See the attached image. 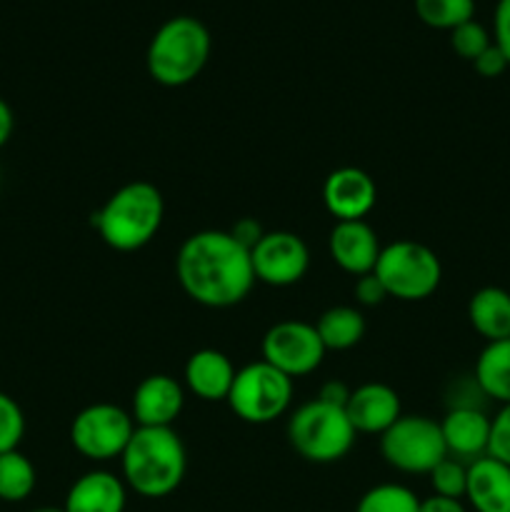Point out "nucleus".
Returning a JSON list of instances; mask_svg holds the SVG:
<instances>
[{
  "instance_id": "28",
  "label": "nucleus",
  "mask_w": 510,
  "mask_h": 512,
  "mask_svg": "<svg viewBox=\"0 0 510 512\" xmlns=\"http://www.w3.org/2000/svg\"><path fill=\"white\" fill-rule=\"evenodd\" d=\"M25 435V415L8 393H0V455L18 450Z\"/></svg>"
},
{
  "instance_id": "16",
  "label": "nucleus",
  "mask_w": 510,
  "mask_h": 512,
  "mask_svg": "<svg viewBox=\"0 0 510 512\" xmlns=\"http://www.w3.org/2000/svg\"><path fill=\"white\" fill-rule=\"evenodd\" d=\"M235 365L215 348H200L185 360V388L203 403H225L235 380Z\"/></svg>"
},
{
  "instance_id": "27",
  "label": "nucleus",
  "mask_w": 510,
  "mask_h": 512,
  "mask_svg": "<svg viewBox=\"0 0 510 512\" xmlns=\"http://www.w3.org/2000/svg\"><path fill=\"white\" fill-rule=\"evenodd\" d=\"M493 45V35L485 30V25H480L478 20H468V23L458 25L455 30H450V48L455 50V55L463 60L473 63L480 53Z\"/></svg>"
},
{
  "instance_id": "32",
  "label": "nucleus",
  "mask_w": 510,
  "mask_h": 512,
  "mask_svg": "<svg viewBox=\"0 0 510 512\" xmlns=\"http://www.w3.org/2000/svg\"><path fill=\"white\" fill-rule=\"evenodd\" d=\"M493 43L510 63V0H498L493 13Z\"/></svg>"
},
{
  "instance_id": "25",
  "label": "nucleus",
  "mask_w": 510,
  "mask_h": 512,
  "mask_svg": "<svg viewBox=\"0 0 510 512\" xmlns=\"http://www.w3.org/2000/svg\"><path fill=\"white\" fill-rule=\"evenodd\" d=\"M355 512H420V498L398 483H380L365 490Z\"/></svg>"
},
{
  "instance_id": "8",
  "label": "nucleus",
  "mask_w": 510,
  "mask_h": 512,
  "mask_svg": "<svg viewBox=\"0 0 510 512\" xmlns=\"http://www.w3.org/2000/svg\"><path fill=\"white\" fill-rule=\"evenodd\" d=\"M380 455L390 468L408 475H428L440 460L448 458L443 430L428 415H400L380 435Z\"/></svg>"
},
{
  "instance_id": "26",
  "label": "nucleus",
  "mask_w": 510,
  "mask_h": 512,
  "mask_svg": "<svg viewBox=\"0 0 510 512\" xmlns=\"http://www.w3.org/2000/svg\"><path fill=\"white\" fill-rule=\"evenodd\" d=\"M430 488L433 495H443V498H465V488H468V465L458 458H445L435 465L428 473Z\"/></svg>"
},
{
  "instance_id": "12",
  "label": "nucleus",
  "mask_w": 510,
  "mask_h": 512,
  "mask_svg": "<svg viewBox=\"0 0 510 512\" xmlns=\"http://www.w3.org/2000/svg\"><path fill=\"white\" fill-rule=\"evenodd\" d=\"M325 210L340 220H365L378 203V185L363 168H335L323 183Z\"/></svg>"
},
{
  "instance_id": "4",
  "label": "nucleus",
  "mask_w": 510,
  "mask_h": 512,
  "mask_svg": "<svg viewBox=\"0 0 510 512\" xmlns=\"http://www.w3.org/2000/svg\"><path fill=\"white\" fill-rule=\"evenodd\" d=\"M210 30L193 15H175L153 33L145 53L148 75L163 88H183L193 83L208 65Z\"/></svg>"
},
{
  "instance_id": "35",
  "label": "nucleus",
  "mask_w": 510,
  "mask_h": 512,
  "mask_svg": "<svg viewBox=\"0 0 510 512\" xmlns=\"http://www.w3.org/2000/svg\"><path fill=\"white\" fill-rule=\"evenodd\" d=\"M420 512H468L463 500L443 498V495H430V498L420 500Z\"/></svg>"
},
{
  "instance_id": "21",
  "label": "nucleus",
  "mask_w": 510,
  "mask_h": 512,
  "mask_svg": "<svg viewBox=\"0 0 510 512\" xmlns=\"http://www.w3.org/2000/svg\"><path fill=\"white\" fill-rule=\"evenodd\" d=\"M473 380L485 398L500 405L510 403V338L485 343L475 360Z\"/></svg>"
},
{
  "instance_id": "7",
  "label": "nucleus",
  "mask_w": 510,
  "mask_h": 512,
  "mask_svg": "<svg viewBox=\"0 0 510 512\" xmlns=\"http://www.w3.org/2000/svg\"><path fill=\"white\" fill-rule=\"evenodd\" d=\"M225 403L243 423L268 425L290 410L293 380L265 360H255L235 373L233 388Z\"/></svg>"
},
{
  "instance_id": "5",
  "label": "nucleus",
  "mask_w": 510,
  "mask_h": 512,
  "mask_svg": "<svg viewBox=\"0 0 510 512\" xmlns=\"http://www.w3.org/2000/svg\"><path fill=\"white\" fill-rule=\"evenodd\" d=\"M288 443L303 460L315 465H330L343 460L355 445V428L350 425L345 408L308 400L288 420Z\"/></svg>"
},
{
  "instance_id": "15",
  "label": "nucleus",
  "mask_w": 510,
  "mask_h": 512,
  "mask_svg": "<svg viewBox=\"0 0 510 512\" xmlns=\"http://www.w3.org/2000/svg\"><path fill=\"white\" fill-rule=\"evenodd\" d=\"M345 415L355 433L383 435L403 415L398 390L385 383H363L350 390Z\"/></svg>"
},
{
  "instance_id": "23",
  "label": "nucleus",
  "mask_w": 510,
  "mask_h": 512,
  "mask_svg": "<svg viewBox=\"0 0 510 512\" xmlns=\"http://www.w3.org/2000/svg\"><path fill=\"white\" fill-rule=\"evenodd\" d=\"M35 483H38V473L28 455H23L20 450L0 455V500L3 503L28 500L33 495Z\"/></svg>"
},
{
  "instance_id": "20",
  "label": "nucleus",
  "mask_w": 510,
  "mask_h": 512,
  "mask_svg": "<svg viewBox=\"0 0 510 512\" xmlns=\"http://www.w3.org/2000/svg\"><path fill=\"white\" fill-rule=\"evenodd\" d=\"M468 320L485 343L510 338V293L503 288H480L470 295Z\"/></svg>"
},
{
  "instance_id": "1",
  "label": "nucleus",
  "mask_w": 510,
  "mask_h": 512,
  "mask_svg": "<svg viewBox=\"0 0 510 512\" xmlns=\"http://www.w3.org/2000/svg\"><path fill=\"white\" fill-rule=\"evenodd\" d=\"M175 275L193 303L223 310L243 303L255 285L250 250L230 230H198L175 255Z\"/></svg>"
},
{
  "instance_id": "13",
  "label": "nucleus",
  "mask_w": 510,
  "mask_h": 512,
  "mask_svg": "<svg viewBox=\"0 0 510 512\" xmlns=\"http://www.w3.org/2000/svg\"><path fill=\"white\" fill-rule=\"evenodd\" d=\"M185 405V390L173 375L155 373L140 380L130 398V415L138 428H173Z\"/></svg>"
},
{
  "instance_id": "36",
  "label": "nucleus",
  "mask_w": 510,
  "mask_h": 512,
  "mask_svg": "<svg viewBox=\"0 0 510 512\" xmlns=\"http://www.w3.org/2000/svg\"><path fill=\"white\" fill-rule=\"evenodd\" d=\"M13 128H15L13 110H10V105L0 98V148H5V143H8L10 135H13Z\"/></svg>"
},
{
  "instance_id": "22",
  "label": "nucleus",
  "mask_w": 510,
  "mask_h": 512,
  "mask_svg": "<svg viewBox=\"0 0 510 512\" xmlns=\"http://www.w3.org/2000/svg\"><path fill=\"white\" fill-rule=\"evenodd\" d=\"M315 330L325 350H350L365 338L368 325H365L363 313L353 305H333L320 315Z\"/></svg>"
},
{
  "instance_id": "29",
  "label": "nucleus",
  "mask_w": 510,
  "mask_h": 512,
  "mask_svg": "<svg viewBox=\"0 0 510 512\" xmlns=\"http://www.w3.org/2000/svg\"><path fill=\"white\" fill-rule=\"evenodd\" d=\"M488 455L490 458L500 460V463L510 465V403L500 405L495 418H490Z\"/></svg>"
},
{
  "instance_id": "18",
  "label": "nucleus",
  "mask_w": 510,
  "mask_h": 512,
  "mask_svg": "<svg viewBox=\"0 0 510 512\" xmlns=\"http://www.w3.org/2000/svg\"><path fill=\"white\" fill-rule=\"evenodd\" d=\"M440 430L450 458L473 463L488 455L490 418L480 408H450L440 420Z\"/></svg>"
},
{
  "instance_id": "19",
  "label": "nucleus",
  "mask_w": 510,
  "mask_h": 512,
  "mask_svg": "<svg viewBox=\"0 0 510 512\" xmlns=\"http://www.w3.org/2000/svg\"><path fill=\"white\" fill-rule=\"evenodd\" d=\"M465 500L475 512H510V465L490 455L468 463Z\"/></svg>"
},
{
  "instance_id": "17",
  "label": "nucleus",
  "mask_w": 510,
  "mask_h": 512,
  "mask_svg": "<svg viewBox=\"0 0 510 512\" xmlns=\"http://www.w3.org/2000/svg\"><path fill=\"white\" fill-rule=\"evenodd\" d=\"M128 485L110 470H90L80 475L65 493V512H125Z\"/></svg>"
},
{
  "instance_id": "10",
  "label": "nucleus",
  "mask_w": 510,
  "mask_h": 512,
  "mask_svg": "<svg viewBox=\"0 0 510 512\" xmlns=\"http://www.w3.org/2000/svg\"><path fill=\"white\" fill-rule=\"evenodd\" d=\"M260 350H263L265 363L288 375L290 380L315 373L328 353L315 330V323H305V320H280L270 325L268 333L263 335Z\"/></svg>"
},
{
  "instance_id": "34",
  "label": "nucleus",
  "mask_w": 510,
  "mask_h": 512,
  "mask_svg": "<svg viewBox=\"0 0 510 512\" xmlns=\"http://www.w3.org/2000/svg\"><path fill=\"white\" fill-rule=\"evenodd\" d=\"M318 398L323 400V403L345 408V403H348V398H350V388L345 383H340V380H328V383L320 388Z\"/></svg>"
},
{
  "instance_id": "9",
  "label": "nucleus",
  "mask_w": 510,
  "mask_h": 512,
  "mask_svg": "<svg viewBox=\"0 0 510 512\" xmlns=\"http://www.w3.org/2000/svg\"><path fill=\"white\" fill-rule=\"evenodd\" d=\"M130 410L115 403H93L80 410L70 423V443L90 463L120 460L135 433Z\"/></svg>"
},
{
  "instance_id": "2",
  "label": "nucleus",
  "mask_w": 510,
  "mask_h": 512,
  "mask_svg": "<svg viewBox=\"0 0 510 512\" xmlns=\"http://www.w3.org/2000/svg\"><path fill=\"white\" fill-rule=\"evenodd\" d=\"M185 473L188 450L173 428H135L120 455V478L140 498H168L183 485Z\"/></svg>"
},
{
  "instance_id": "6",
  "label": "nucleus",
  "mask_w": 510,
  "mask_h": 512,
  "mask_svg": "<svg viewBox=\"0 0 510 512\" xmlns=\"http://www.w3.org/2000/svg\"><path fill=\"white\" fill-rule=\"evenodd\" d=\"M373 273L385 285L390 298L420 303L440 288L443 265L428 245L415 240H395L383 245Z\"/></svg>"
},
{
  "instance_id": "24",
  "label": "nucleus",
  "mask_w": 510,
  "mask_h": 512,
  "mask_svg": "<svg viewBox=\"0 0 510 512\" xmlns=\"http://www.w3.org/2000/svg\"><path fill=\"white\" fill-rule=\"evenodd\" d=\"M420 23L435 30H455L475 18V0H415Z\"/></svg>"
},
{
  "instance_id": "14",
  "label": "nucleus",
  "mask_w": 510,
  "mask_h": 512,
  "mask_svg": "<svg viewBox=\"0 0 510 512\" xmlns=\"http://www.w3.org/2000/svg\"><path fill=\"white\" fill-rule=\"evenodd\" d=\"M380 250L383 245L368 220H340L328 235V253L333 263L355 278L373 273Z\"/></svg>"
},
{
  "instance_id": "31",
  "label": "nucleus",
  "mask_w": 510,
  "mask_h": 512,
  "mask_svg": "<svg viewBox=\"0 0 510 512\" xmlns=\"http://www.w3.org/2000/svg\"><path fill=\"white\" fill-rule=\"evenodd\" d=\"M473 68L475 73L483 75V78H500V75L510 68V63L503 55V50L493 43L485 53H480L478 58L473 60Z\"/></svg>"
},
{
  "instance_id": "3",
  "label": "nucleus",
  "mask_w": 510,
  "mask_h": 512,
  "mask_svg": "<svg viewBox=\"0 0 510 512\" xmlns=\"http://www.w3.org/2000/svg\"><path fill=\"white\" fill-rule=\"evenodd\" d=\"M165 220L163 193L148 180H130L120 185L98 213L93 225L100 240L118 253H135L153 243Z\"/></svg>"
},
{
  "instance_id": "30",
  "label": "nucleus",
  "mask_w": 510,
  "mask_h": 512,
  "mask_svg": "<svg viewBox=\"0 0 510 512\" xmlns=\"http://www.w3.org/2000/svg\"><path fill=\"white\" fill-rule=\"evenodd\" d=\"M353 295H355V300H358L360 305H365V308H375V305H383L385 300L390 298L388 290H385V285L380 283V278L375 273H368V275H360V278H355Z\"/></svg>"
},
{
  "instance_id": "33",
  "label": "nucleus",
  "mask_w": 510,
  "mask_h": 512,
  "mask_svg": "<svg viewBox=\"0 0 510 512\" xmlns=\"http://www.w3.org/2000/svg\"><path fill=\"white\" fill-rule=\"evenodd\" d=\"M230 233H233V238L238 240L240 245H245L248 250H253V245L263 238L265 230L260 228V223H255L253 218H240L238 223L230 228Z\"/></svg>"
},
{
  "instance_id": "37",
  "label": "nucleus",
  "mask_w": 510,
  "mask_h": 512,
  "mask_svg": "<svg viewBox=\"0 0 510 512\" xmlns=\"http://www.w3.org/2000/svg\"><path fill=\"white\" fill-rule=\"evenodd\" d=\"M30 512H65L63 508H35V510H30Z\"/></svg>"
},
{
  "instance_id": "11",
  "label": "nucleus",
  "mask_w": 510,
  "mask_h": 512,
  "mask_svg": "<svg viewBox=\"0 0 510 512\" xmlns=\"http://www.w3.org/2000/svg\"><path fill=\"white\" fill-rule=\"evenodd\" d=\"M255 283L270 288H290L300 283L310 268V250L298 233L265 230L263 238L250 250Z\"/></svg>"
}]
</instances>
